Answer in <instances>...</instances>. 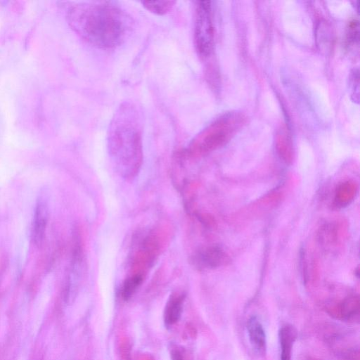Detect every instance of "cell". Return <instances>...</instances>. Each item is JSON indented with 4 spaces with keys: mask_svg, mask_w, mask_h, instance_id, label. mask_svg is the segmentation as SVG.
I'll use <instances>...</instances> for the list:
<instances>
[{
    "mask_svg": "<svg viewBox=\"0 0 360 360\" xmlns=\"http://www.w3.org/2000/svg\"><path fill=\"white\" fill-rule=\"evenodd\" d=\"M68 17L72 29L82 39L103 49L121 45L133 27L132 18L108 2L77 4L69 10Z\"/></svg>",
    "mask_w": 360,
    "mask_h": 360,
    "instance_id": "cell-1",
    "label": "cell"
},
{
    "mask_svg": "<svg viewBox=\"0 0 360 360\" xmlns=\"http://www.w3.org/2000/svg\"><path fill=\"white\" fill-rule=\"evenodd\" d=\"M142 132V117L137 106L123 102L109 124L107 145L110 156L125 174H135L141 166Z\"/></svg>",
    "mask_w": 360,
    "mask_h": 360,
    "instance_id": "cell-2",
    "label": "cell"
},
{
    "mask_svg": "<svg viewBox=\"0 0 360 360\" xmlns=\"http://www.w3.org/2000/svg\"><path fill=\"white\" fill-rule=\"evenodd\" d=\"M241 124L242 117L236 113L220 117L193 139L188 153L193 156L205 155L218 148L230 139Z\"/></svg>",
    "mask_w": 360,
    "mask_h": 360,
    "instance_id": "cell-3",
    "label": "cell"
},
{
    "mask_svg": "<svg viewBox=\"0 0 360 360\" xmlns=\"http://www.w3.org/2000/svg\"><path fill=\"white\" fill-rule=\"evenodd\" d=\"M194 41L199 55L209 56L214 47V28L212 19L211 1L198 2L194 25Z\"/></svg>",
    "mask_w": 360,
    "mask_h": 360,
    "instance_id": "cell-4",
    "label": "cell"
},
{
    "mask_svg": "<svg viewBox=\"0 0 360 360\" xmlns=\"http://www.w3.org/2000/svg\"><path fill=\"white\" fill-rule=\"evenodd\" d=\"M49 220V205L47 198L42 195L38 198L34 213L32 224V240L39 246L44 240Z\"/></svg>",
    "mask_w": 360,
    "mask_h": 360,
    "instance_id": "cell-5",
    "label": "cell"
},
{
    "mask_svg": "<svg viewBox=\"0 0 360 360\" xmlns=\"http://www.w3.org/2000/svg\"><path fill=\"white\" fill-rule=\"evenodd\" d=\"M72 250L68 288L69 293H74L79 285L84 270L85 269V262L81 243L78 236H76Z\"/></svg>",
    "mask_w": 360,
    "mask_h": 360,
    "instance_id": "cell-6",
    "label": "cell"
},
{
    "mask_svg": "<svg viewBox=\"0 0 360 360\" xmlns=\"http://www.w3.org/2000/svg\"><path fill=\"white\" fill-rule=\"evenodd\" d=\"M246 330L252 348L259 356H264L266 351V335L262 323L258 317L252 315L246 322Z\"/></svg>",
    "mask_w": 360,
    "mask_h": 360,
    "instance_id": "cell-7",
    "label": "cell"
},
{
    "mask_svg": "<svg viewBox=\"0 0 360 360\" xmlns=\"http://www.w3.org/2000/svg\"><path fill=\"white\" fill-rule=\"evenodd\" d=\"M228 261L226 252L218 246L205 248L194 256L193 262L199 268L214 269Z\"/></svg>",
    "mask_w": 360,
    "mask_h": 360,
    "instance_id": "cell-8",
    "label": "cell"
},
{
    "mask_svg": "<svg viewBox=\"0 0 360 360\" xmlns=\"http://www.w3.org/2000/svg\"><path fill=\"white\" fill-rule=\"evenodd\" d=\"M297 338V330L291 324L283 325L278 331L280 360H292V352Z\"/></svg>",
    "mask_w": 360,
    "mask_h": 360,
    "instance_id": "cell-9",
    "label": "cell"
},
{
    "mask_svg": "<svg viewBox=\"0 0 360 360\" xmlns=\"http://www.w3.org/2000/svg\"><path fill=\"white\" fill-rule=\"evenodd\" d=\"M185 295L176 294L169 299L165 309L164 321L167 326H172L180 319L183 309Z\"/></svg>",
    "mask_w": 360,
    "mask_h": 360,
    "instance_id": "cell-10",
    "label": "cell"
},
{
    "mask_svg": "<svg viewBox=\"0 0 360 360\" xmlns=\"http://www.w3.org/2000/svg\"><path fill=\"white\" fill-rule=\"evenodd\" d=\"M142 281L143 276L140 273H136L126 278L122 289V295L124 300H128L130 299L141 285Z\"/></svg>",
    "mask_w": 360,
    "mask_h": 360,
    "instance_id": "cell-11",
    "label": "cell"
},
{
    "mask_svg": "<svg viewBox=\"0 0 360 360\" xmlns=\"http://www.w3.org/2000/svg\"><path fill=\"white\" fill-rule=\"evenodd\" d=\"M276 145L279 153L288 159L292 153V142L286 129H282L277 134Z\"/></svg>",
    "mask_w": 360,
    "mask_h": 360,
    "instance_id": "cell-12",
    "label": "cell"
},
{
    "mask_svg": "<svg viewBox=\"0 0 360 360\" xmlns=\"http://www.w3.org/2000/svg\"><path fill=\"white\" fill-rule=\"evenodd\" d=\"M143 6L149 11L157 15H164L174 6V1H143Z\"/></svg>",
    "mask_w": 360,
    "mask_h": 360,
    "instance_id": "cell-13",
    "label": "cell"
},
{
    "mask_svg": "<svg viewBox=\"0 0 360 360\" xmlns=\"http://www.w3.org/2000/svg\"><path fill=\"white\" fill-rule=\"evenodd\" d=\"M359 36V24L357 20L349 22L347 28V39L351 44L358 43Z\"/></svg>",
    "mask_w": 360,
    "mask_h": 360,
    "instance_id": "cell-14",
    "label": "cell"
},
{
    "mask_svg": "<svg viewBox=\"0 0 360 360\" xmlns=\"http://www.w3.org/2000/svg\"><path fill=\"white\" fill-rule=\"evenodd\" d=\"M350 87L352 90V96L354 97V101H359V72L358 70H354L351 75Z\"/></svg>",
    "mask_w": 360,
    "mask_h": 360,
    "instance_id": "cell-15",
    "label": "cell"
},
{
    "mask_svg": "<svg viewBox=\"0 0 360 360\" xmlns=\"http://www.w3.org/2000/svg\"><path fill=\"white\" fill-rule=\"evenodd\" d=\"M170 354L172 360H184V352L176 346L172 348Z\"/></svg>",
    "mask_w": 360,
    "mask_h": 360,
    "instance_id": "cell-16",
    "label": "cell"
}]
</instances>
